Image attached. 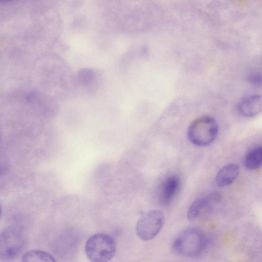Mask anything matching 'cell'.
I'll list each match as a JSON object with an SVG mask.
<instances>
[{"label": "cell", "mask_w": 262, "mask_h": 262, "mask_svg": "<svg viewBox=\"0 0 262 262\" xmlns=\"http://www.w3.org/2000/svg\"><path fill=\"white\" fill-rule=\"evenodd\" d=\"M95 78L93 70L88 68L80 70L77 74V79L80 83L83 85L91 84Z\"/></svg>", "instance_id": "12"}, {"label": "cell", "mask_w": 262, "mask_h": 262, "mask_svg": "<svg viewBox=\"0 0 262 262\" xmlns=\"http://www.w3.org/2000/svg\"><path fill=\"white\" fill-rule=\"evenodd\" d=\"M206 244L203 232L196 228L189 227L181 232L173 241L171 250L178 255L193 257L203 251Z\"/></svg>", "instance_id": "1"}, {"label": "cell", "mask_w": 262, "mask_h": 262, "mask_svg": "<svg viewBox=\"0 0 262 262\" xmlns=\"http://www.w3.org/2000/svg\"><path fill=\"white\" fill-rule=\"evenodd\" d=\"M116 242L112 236L97 233L91 236L85 245V253L88 258L93 262H106L115 255Z\"/></svg>", "instance_id": "3"}, {"label": "cell", "mask_w": 262, "mask_h": 262, "mask_svg": "<svg viewBox=\"0 0 262 262\" xmlns=\"http://www.w3.org/2000/svg\"><path fill=\"white\" fill-rule=\"evenodd\" d=\"M249 79L252 83L254 84L258 85L261 83V76L260 75H259L257 73L252 74L249 76Z\"/></svg>", "instance_id": "13"}, {"label": "cell", "mask_w": 262, "mask_h": 262, "mask_svg": "<svg viewBox=\"0 0 262 262\" xmlns=\"http://www.w3.org/2000/svg\"><path fill=\"white\" fill-rule=\"evenodd\" d=\"M1 214H2V206H1V205L0 204V217H1Z\"/></svg>", "instance_id": "15"}, {"label": "cell", "mask_w": 262, "mask_h": 262, "mask_svg": "<svg viewBox=\"0 0 262 262\" xmlns=\"http://www.w3.org/2000/svg\"><path fill=\"white\" fill-rule=\"evenodd\" d=\"M262 164V147L256 145L250 148L246 154L244 165L248 170H253L259 168Z\"/></svg>", "instance_id": "10"}, {"label": "cell", "mask_w": 262, "mask_h": 262, "mask_svg": "<svg viewBox=\"0 0 262 262\" xmlns=\"http://www.w3.org/2000/svg\"><path fill=\"white\" fill-rule=\"evenodd\" d=\"M22 261H50L55 262L54 257L49 252L41 250H31L26 252L22 256Z\"/></svg>", "instance_id": "11"}, {"label": "cell", "mask_w": 262, "mask_h": 262, "mask_svg": "<svg viewBox=\"0 0 262 262\" xmlns=\"http://www.w3.org/2000/svg\"><path fill=\"white\" fill-rule=\"evenodd\" d=\"M26 244L22 231L15 227H9L0 232V259L11 260L23 251Z\"/></svg>", "instance_id": "4"}, {"label": "cell", "mask_w": 262, "mask_h": 262, "mask_svg": "<svg viewBox=\"0 0 262 262\" xmlns=\"http://www.w3.org/2000/svg\"><path fill=\"white\" fill-rule=\"evenodd\" d=\"M239 171V165L235 163H229L224 165L216 175V184L222 187L230 185L237 178Z\"/></svg>", "instance_id": "9"}, {"label": "cell", "mask_w": 262, "mask_h": 262, "mask_svg": "<svg viewBox=\"0 0 262 262\" xmlns=\"http://www.w3.org/2000/svg\"><path fill=\"white\" fill-rule=\"evenodd\" d=\"M12 1L13 0H0V3H7Z\"/></svg>", "instance_id": "14"}, {"label": "cell", "mask_w": 262, "mask_h": 262, "mask_svg": "<svg viewBox=\"0 0 262 262\" xmlns=\"http://www.w3.org/2000/svg\"><path fill=\"white\" fill-rule=\"evenodd\" d=\"M219 132L218 124L215 120L208 116L196 118L189 124L187 137L193 145L203 147L212 143Z\"/></svg>", "instance_id": "2"}, {"label": "cell", "mask_w": 262, "mask_h": 262, "mask_svg": "<svg viewBox=\"0 0 262 262\" xmlns=\"http://www.w3.org/2000/svg\"><path fill=\"white\" fill-rule=\"evenodd\" d=\"M164 220L161 211L151 210L146 212L137 223L136 231L138 236L145 241L153 239L162 229Z\"/></svg>", "instance_id": "5"}, {"label": "cell", "mask_w": 262, "mask_h": 262, "mask_svg": "<svg viewBox=\"0 0 262 262\" xmlns=\"http://www.w3.org/2000/svg\"><path fill=\"white\" fill-rule=\"evenodd\" d=\"M221 199V194L215 191L196 200L188 209L186 214L187 219L193 221L208 214Z\"/></svg>", "instance_id": "6"}, {"label": "cell", "mask_w": 262, "mask_h": 262, "mask_svg": "<svg viewBox=\"0 0 262 262\" xmlns=\"http://www.w3.org/2000/svg\"><path fill=\"white\" fill-rule=\"evenodd\" d=\"M181 184L180 178L171 175L165 178L160 185L159 198L163 205L169 204L179 190Z\"/></svg>", "instance_id": "7"}, {"label": "cell", "mask_w": 262, "mask_h": 262, "mask_svg": "<svg viewBox=\"0 0 262 262\" xmlns=\"http://www.w3.org/2000/svg\"><path fill=\"white\" fill-rule=\"evenodd\" d=\"M261 97L259 95H252L242 98L236 105L239 115L244 117H253L261 111Z\"/></svg>", "instance_id": "8"}]
</instances>
